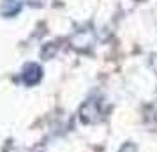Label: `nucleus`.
<instances>
[{
  "mask_svg": "<svg viewBox=\"0 0 157 152\" xmlns=\"http://www.w3.org/2000/svg\"><path fill=\"white\" fill-rule=\"evenodd\" d=\"M43 78V69L37 64H29L23 71V81L27 85H36L39 83V80Z\"/></svg>",
  "mask_w": 157,
  "mask_h": 152,
  "instance_id": "f257e3e1",
  "label": "nucleus"
},
{
  "mask_svg": "<svg viewBox=\"0 0 157 152\" xmlns=\"http://www.w3.org/2000/svg\"><path fill=\"white\" fill-rule=\"evenodd\" d=\"M20 11V2L16 0H6L2 6V14L4 16H14Z\"/></svg>",
  "mask_w": 157,
  "mask_h": 152,
  "instance_id": "f03ea898",
  "label": "nucleus"
}]
</instances>
